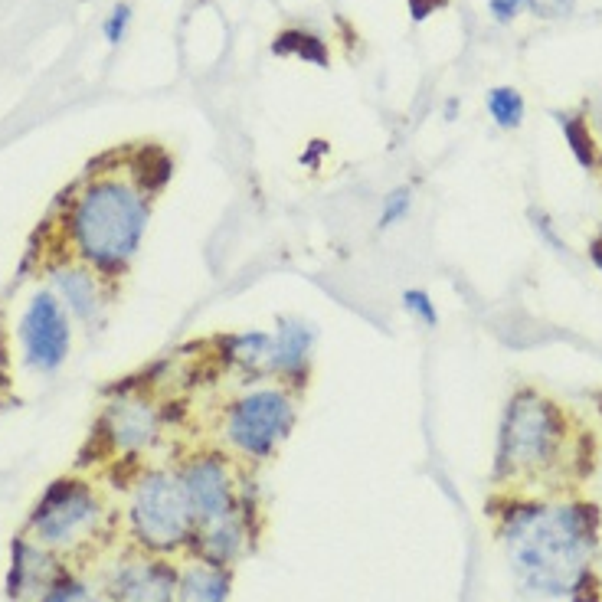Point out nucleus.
Here are the masks:
<instances>
[{
    "instance_id": "c85d7f7f",
    "label": "nucleus",
    "mask_w": 602,
    "mask_h": 602,
    "mask_svg": "<svg viewBox=\"0 0 602 602\" xmlns=\"http://www.w3.org/2000/svg\"><path fill=\"white\" fill-rule=\"evenodd\" d=\"M599 236H602V230H599Z\"/></svg>"
},
{
    "instance_id": "a211bd4d",
    "label": "nucleus",
    "mask_w": 602,
    "mask_h": 602,
    "mask_svg": "<svg viewBox=\"0 0 602 602\" xmlns=\"http://www.w3.org/2000/svg\"><path fill=\"white\" fill-rule=\"evenodd\" d=\"M272 53L275 56H295V59H305V63H315V66H328V43L321 40L318 33L311 30H301V27H288L272 40Z\"/></svg>"
},
{
    "instance_id": "9d476101",
    "label": "nucleus",
    "mask_w": 602,
    "mask_h": 602,
    "mask_svg": "<svg viewBox=\"0 0 602 602\" xmlns=\"http://www.w3.org/2000/svg\"><path fill=\"white\" fill-rule=\"evenodd\" d=\"M318 328L301 315H282L272 328V351H269V380L285 383L292 390H305L315 367Z\"/></svg>"
},
{
    "instance_id": "cd10ccee",
    "label": "nucleus",
    "mask_w": 602,
    "mask_h": 602,
    "mask_svg": "<svg viewBox=\"0 0 602 602\" xmlns=\"http://www.w3.org/2000/svg\"><path fill=\"white\" fill-rule=\"evenodd\" d=\"M82 602H112V599H99V596H92V593H89V596L82 599Z\"/></svg>"
},
{
    "instance_id": "6ab92c4d",
    "label": "nucleus",
    "mask_w": 602,
    "mask_h": 602,
    "mask_svg": "<svg viewBox=\"0 0 602 602\" xmlns=\"http://www.w3.org/2000/svg\"><path fill=\"white\" fill-rule=\"evenodd\" d=\"M488 115L504 131H517L524 125V95L514 86H495L488 92Z\"/></svg>"
},
{
    "instance_id": "5701e85b",
    "label": "nucleus",
    "mask_w": 602,
    "mask_h": 602,
    "mask_svg": "<svg viewBox=\"0 0 602 602\" xmlns=\"http://www.w3.org/2000/svg\"><path fill=\"white\" fill-rule=\"evenodd\" d=\"M89 596V586L86 583H79V580H72V576H59L56 580V586L50 589L46 596H40V602H82Z\"/></svg>"
},
{
    "instance_id": "423d86ee",
    "label": "nucleus",
    "mask_w": 602,
    "mask_h": 602,
    "mask_svg": "<svg viewBox=\"0 0 602 602\" xmlns=\"http://www.w3.org/2000/svg\"><path fill=\"white\" fill-rule=\"evenodd\" d=\"M102 521V504L89 481L56 478L30 514V534L43 547H69Z\"/></svg>"
},
{
    "instance_id": "f8f14e48",
    "label": "nucleus",
    "mask_w": 602,
    "mask_h": 602,
    "mask_svg": "<svg viewBox=\"0 0 602 602\" xmlns=\"http://www.w3.org/2000/svg\"><path fill=\"white\" fill-rule=\"evenodd\" d=\"M56 563L43 544H30L27 537H17L10 547V573H7V596L10 599H27V596H46L59 580Z\"/></svg>"
},
{
    "instance_id": "b1692460",
    "label": "nucleus",
    "mask_w": 602,
    "mask_h": 602,
    "mask_svg": "<svg viewBox=\"0 0 602 602\" xmlns=\"http://www.w3.org/2000/svg\"><path fill=\"white\" fill-rule=\"evenodd\" d=\"M527 4H531V0H488V10L498 23H511Z\"/></svg>"
},
{
    "instance_id": "f03ea898",
    "label": "nucleus",
    "mask_w": 602,
    "mask_h": 602,
    "mask_svg": "<svg viewBox=\"0 0 602 602\" xmlns=\"http://www.w3.org/2000/svg\"><path fill=\"white\" fill-rule=\"evenodd\" d=\"M151 223V190L138 177L95 174L69 203L66 230L76 256L99 275H125Z\"/></svg>"
},
{
    "instance_id": "4468645a",
    "label": "nucleus",
    "mask_w": 602,
    "mask_h": 602,
    "mask_svg": "<svg viewBox=\"0 0 602 602\" xmlns=\"http://www.w3.org/2000/svg\"><path fill=\"white\" fill-rule=\"evenodd\" d=\"M53 295L63 301V308L72 318L86 324H95L102 318V308H105L102 282H99V272L89 269L86 262H82V266L53 269Z\"/></svg>"
},
{
    "instance_id": "1a4fd4ad",
    "label": "nucleus",
    "mask_w": 602,
    "mask_h": 602,
    "mask_svg": "<svg viewBox=\"0 0 602 602\" xmlns=\"http://www.w3.org/2000/svg\"><path fill=\"white\" fill-rule=\"evenodd\" d=\"M167 426L164 406L144 390H122L105 403L99 432L112 452L122 455H144L161 442Z\"/></svg>"
},
{
    "instance_id": "7ed1b4c3",
    "label": "nucleus",
    "mask_w": 602,
    "mask_h": 602,
    "mask_svg": "<svg viewBox=\"0 0 602 602\" xmlns=\"http://www.w3.org/2000/svg\"><path fill=\"white\" fill-rule=\"evenodd\" d=\"M586 445H593L589 432L573 442V419L567 409L544 390L524 383L504 403L495 481L524 485V481L544 478L557 472L563 462H573L567 455H580Z\"/></svg>"
},
{
    "instance_id": "20e7f679",
    "label": "nucleus",
    "mask_w": 602,
    "mask_h": 602,
    "mask_svg": "<svg viewBox=\"0 0 602 602\" xmlns=\"http://www.w3.org/2000/svg\"><path fill=\"white\" fill-rule=\"evenodd\" d=\"M301 393L285 383L262 380L246 383L243 390L223 403L220 439L226 452L243 462H269L295 432Z\"/></svg>"
},
{
    "instance_id": "dca6fc26",
    "label": "nucleus",
    "mask_w": 602,
    "mask_h": 602,
    "mask_svg": "<svg viewBox=\"0 0 602 602\" xmlns=\"http://www.w3.org/2000/svg\"><path fill=\"white\" fill-rule=\"evenodd\" d=\"M233 593V573L213 563L190 560L180 567L177 580V599L174 602H230Z\"/></svg>"
},
{
    "instance_id": "ddd939ff",
    "label": "nucleus",
    "mask_w": 602,
    "mask_h": 602,
    "mask_svg": "<svg viewBox=\"0 0 602 602\" xmlns=\"http://www.w3.org/2000/svg\"><path fill=\"white\" fill-rule=\"evenodd\" d=\"M249 537H252L249 514H236V517H226V521L197 527L190 553H194V560L233 570V563L249 550Z\"/></svg>"
},
{
    "instance_id": "412c9836",
    "label": "nucleus",
    "mask_w": 602,
    "mask_h": 602,
    "mask_svg": "<svg viewBox=\"0 0 602 602\" xmlns=\"http://www.w3.org/2000/svg\"><path fill=\"white\" fill-rule=\"evenodd\" d=\"M400 305L416 324H423V328H439V308L426 288H406L400 295Z\"/></svg>"
},
{
    "instance_id": "9b49d317",
    "label": "nucleus",
    "mask_w": 602,
    "mask_h": 602,
    "mask_svg": "<svg viewBox=\"0 0 602 602\" xmlns=\"http://www.w3.org/2000/svg\"><path fill=\"white\" fill-rule=\"evenodd\" d=\"M180 570L161 553L131 557L115 563L108 573V599L112 602H174Z\"/></svg>"
},
{
    "instance_id": "bb28decb",
    "label": "nucleus",
    "mask_w": 602,
    "mask_h": 602,
    "mask_svg": "<svg viewBox=\"0 0 602 602\" xmlns=\"http://www.w3.org/2000/svg\"><path fill=\"white\" fill-rule=\"evenodd\" d=\"M589 259H593V266L602 272V236L599 233L589 239Z\"/></svg>"
},
{
    "instance_id": "0eeeda50",
    "label": "nucleus",
    "mask_w": 602,
    "mask_h": 602,
    "mask_svg": "<svg viewBox=\"0 0 602 602\" xmlns=\"http://www.w3.org/2000/svg\"><path fill=\"white\" fill-rule=\"evenodd\" d=\"M177 475L190 498V508H194L197 527L246 514L243 501H239V485H243V481H239L226 452L200 449L194 455H187V459L177 465Z\"/></svg>"
},
{
    "instance_id": "f257e3e1",
    "label": "nucleus",
    "mask_w": 602,
    "mask_h": 602,
    "mask_svg": "<svg viewBox=\"0 0 602 602\" xmlns=\"http://www.w3.org/2000/svg\"><path fill=\"white\" fill-rule=\"evenodd\" d=\"M501 544L524 593L573 596L599 544V508L589 501L514 504L504 514Z\"/></svg>"
},
{
    "instance_id": "4be33fe9",
    "label": "nucleus",
    "mask_w": 602,
    "mask_h": 602,
    "mask_svg": "<svg viewBox=\"0 0 602 602\" xmlns=\"http://www.w3.org/2000/svg\"><path fill=\"white\" fill-rule=\"evenodd\" d=\"M128 27H131V4H115L112 14L105 17L102 23V36L108 46H118L128 36Z\"/></svg>"
},
{
    "instance_id": "393cba45",
    "label": "nucleus",
    "mask_w": 602,
    "mask_h": 602,
    "mask_svg": "<svg viewBox=\"0 0 602 602\" xmlns=\"http://www.w3.org/2000/svg\"><path fill=\"white\" fill-rule=\"evenodd\" d=\"M328 154H331V144L324 141V138H315V141H311L308 148H305V154H301L298 161L315 171V167H321V158H328Z\"/></svg>"
},
{
    "instance_id": "2eb2a0df",
    "label": "nucleus",
    "mask_w": 602,
    "mask_h": 602,
    "mask_svg": "<svg viewBox=\"0 0 602 602\" xmlns=\"http://www.w3.org/2000/svg\"><path fill=\"white\" fill-rule=\"evenodd\" d=\"M269 351H272V331H236L220 337V364L223 370L236 373L246 383L269 380Z\"/></svg>"
},
{
    "instance_id": "a878e982",
    "label": "nucleus",
    "mask_w": 602,
    "mask_h": 602,
    "mask_svg": "<svg viewBox=\"0 0 602 602\" xmlns=\"http://www.w3.org/2000/svg\"><path fill=\"white\" fill-rule=\"evenodd\" d=\"M409 4V17H413L416 23H423L429 14H436V10H442L449 0H406Z\"/></svg>"
},
{
    "instance_id": "aec40b11",
    "label": "nucleus",
    "mask_w": 602,
    "mask_h": 602,
    "mask_svg": "<svg viewBox=\"0 0 602 602\" xmlns=\"http://www.w3.org/2000/svg\"><path fill=\"white\" fill-rule=\"evenodd\" d=\"M409 213H413V187H393L390 194L380 200L377 230L380 233L396 230V226L409 220Z\"/></svg>"
},
{
    "instance_id": "6e6552de",
    "label": "nucleus",
    "mask_w": 602,
    "mask_h": 602,
    "mask_svg": "<svg viewBox=\"0 0 602 602\" xmlns=\"http://www.w3.org/2000/svg\"><path fill=\"white\" fill-rule=\"evenodd\" d=\"M17 337H20L23 364L30 370L56 373L66 364L69 347H72V324H69V311L63 308V301L53 295V288H43V292H36L27 301L17 324Z\"/></svg>"
},
{
    "instance_id": "f3484780",
    "label": "nucleus",
    "mask_w": 602,
    "mask_h": 602,
    "mask_svg": "<svg viewBox=\"0 0 602 602\" xmlns=\"http://www.w3.org/2000/svg\"><path fill=\"white\" fill-rule=\"evenodd\" d=\"M553 118H557V125H560L563 138H567V144H570L576 164L586 167V171H599V167H602V148H599V141H596L593 128H589L586 118L563 115V112H557Z\"/></svg>"
},
{
    "instance_id": "39448f33",
    "label": "nucleus",
    "mask_w": 602,
    "mask_h": 602,
    "mask_svg": "<svg viewBox=\"0 0 602 602\" xmlns=\"http://www.w3.org/2000/svg\"><path fill=\"white\" fill-rule=\"evenodd\" d=\"M128 524L135 540L151 553L190 550L197 534V517L190 498L180 485L177 468H148L131 488Z\"/></svg>"
}]
</instances>
